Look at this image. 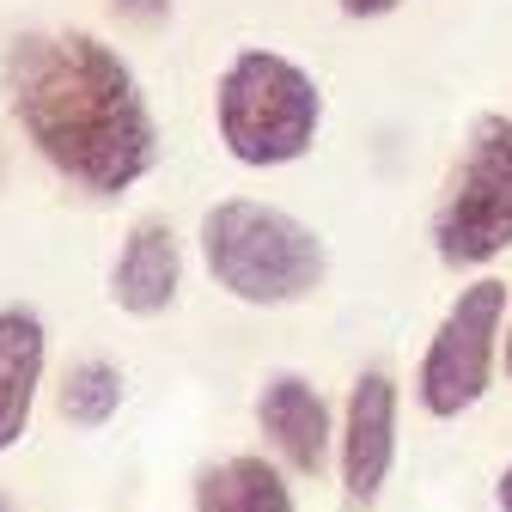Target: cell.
<instances>
[{"label": "cell", "mask_w": 512, "mask_h": 512, "mask_svg": "<svg viewBox=\"0 0 512 512\" xmlns=\"http://www.w3.org/2000/svg\"><path fill=\"white\" fill-rule=\"evenodd\" d=\"M494 506H500V512H512V464L494 476Z\"/></svg>", "instance_id": "5bb4252c"}, {"label": "cell", "mask_w": 512, "mask_h": 512, "mask_svg": "<svg viewBox=\"0 0 512 512\" xmlns=\"http://www.w3.org/2000/svg\"><path fill=\"white\" fill-rule=\"evenodd\" d=\"M427 232L445 269H488L512 250V110H488L470 122Z\"/></svg>", "instance_id": "277c9868"}, {"label": "cell", "mask_w": 512, "mask_h": 512, "mask_svg": "<svg viewBox=\"0 0 512 512\" xmlns=\"http://www.w3.org/2000/svg\"><path fill=\"white\" fill-rule=\"evenodd\" d=\"M196 250L208 281L226 299L256 311L299 305L330 275V250L317 238V226H305L299 214L263 196H220L196 226Z\"/></svg>", "instance_id": "3957f363"}, {"label": "cell", "mask_w": 512, "mask_h": 512, "mask_svg": "<svg viewBox=\"0 0 512 512\" xmlns=\"http://www.w3.org/2000/svg\"><path fill=\"white\" fill-rule=\"evenodd\" d=\"M500 372L512 378V311H506V336H500Z\"/></svg>", "instance_id": "9a60e30c"}, {"label": "cell", "mask_w": 512, "mask_h": 512, "mask_svg": "<svg viewBox=\"0 0 512 512\" xmlns=\"http://www.w3.org/2000/svg\"><path fill=\"white\" fill-rule=\"evenodd\" d=\"M0 512H13V506H7V494H0Z\"/></svg>", "instance_id": "2e32d148"}, {"label": "cell", "mask_w": 512, "mask_h": 512, "mask_svg": "<svg viewBox=\"0 0 512 512\" xmlns=\"http://www.w3.org/2000/svg\"><path fill=\"white\" fill-rule=\"evenodd\" d=\"M43 360H49V330L31 305H0V458L25 439L43 391Z\"/></svg>", "instance_id": "9c48e42d"}, {"label": "cell", "mask_w": 512, "mask_h": 512, "mask_svg": "<svg viewBox=\"0 0 512 512\" xmlns=\"http://www.w3.org/2000/svg\"><path fill=\"white\" fill-rule=\"evenodd\" d=\"M397 409H403V391L391 372L384 366L354 372L342 421H336V476H342V500L354 512L378 506L384 482L397 470Z\"/></svg>", "instance_id": "8992f818"}, {"label": "cell", "mask_w": 512, "mask_h": 512, "mask_svg": "<svg viewBox=\"0 0 512 512\" xmlns=\"http://www.w3.org/2000/svg\"><path fill=\"white\" fill-rule=\"evenodd\" d=\"M122 397H128V378H122V366H110V360H74L68 372H61V391H55V409H61V421L68 427H110L116 415H122Z\"/></svg>", "instance_id": "8fae6325"}, {"label": "cell", "mask_w": 512, "mask_h": 512, "mask_svg": "<svg viewBox=\"0 0 512 512\" xmlns=\"http://www.w3.org/2000/svg\"><path fill=\"white\" fill-rule=\"evenodd\" d=\"M506 311H512V287L500 275L464 281V293L445 305V317L421 348V366H415V403L433 421H464L488 397V384L500 372Z\"/></svg>", "instance_id": "5b68a950"}, {"label": "cell", "mask_w": 512, "mask_h": 512, "mask_svg": "<svg viewBox=\"0 0 512 512\" xmlns=\"http://www.w3.org/2000/svg\"><path fill=\"white\" fill-rule=\"evenodd\" d=\"M104 7L116 19H128V25H141V31H159V25H171L177 0H104Z\"/></svg>", "instance_id": "7c38bea8"}, {"label": "cell", "mask_w": 512, "mask_h": 512, "mask_svg": "<svg viewBox=\"0 0 512 512\" xmlns=\"http://www.w3.org/2000/svg\"><path fill=\"white\" fill-rule=\"evenodd\" d=\"M189 500H196V512H293L287 470L263 452H238V458L196 470Z\"/></svg>", "instance_id": "30bf717a"}, {"label": "cell", "mask_w": 512, "mask_h": 512, "mask_svg": "<svg viewBox=\"0 0 512 512\" xmlns=\"http://www.w3.org/2000/svg\"><path fill=\"white\" fill-rule=\"evenodd\" d=\"M0 92L25 147L98 202L128 196L159 165V116L141 74L86 25L13 37L0 61Z\"/></svg>", "instance_id": "6da1fadb"}, {"label": "cell", "mask_w": 512, "mask_h": 512, "mask_svg": "<svg viewBox=\"0 0 512 512\" xmlns=\"http://www.w3.org/2000/svg\"><path fill=\"white\" fill-rule=\"evenodd\" d=\"M256 433L287 476H324L336 458V415L305 372H269L256 384Z\"/></svg>", "instance_id": "52a82bcc"}, {"label": "cell", "mask_w": 512, "mask_h": 512, "mask_svg": "<svg viewBox=\"0 0 512 512\" xmlns=\"http://www.w3.org/2000/svg\"><path fill=\"white\" fill-rule=\"evenodd\" d=\"M409 0H336V13L342 19H354V25H372V19H391V13H403Z\"/></svg>", "instance_id": "4fadbf2b"}, {"label": "cell", "mask_w": 512, "mask_h": 512, "mask_svg": "<svg viewBox=\"0 0 512 512\" xmlns=\"http://www.w3.org/2000/svg\"><path fill=\"white\" fill-rule=\"evenodd\" d=\"M214 135L244 171H287L324 135V80L287 49L244 43L214 80Z\"/></svg>", "instance_id": "7a4b0ae2"}, {"label": "cell", "mask_w": 512, "mask_h": 512, "mask_svg": "<svg viewBox=\"0 0 512 512\" xmlns=\"http://www.w3.org/2000/svg\"><path fill=\"white\" fill-rule=\"evenodd\" d=\"M110 305L128 317H165L183 293V238L171 220L147 214L122 232V250L110 256Z\"/></svg>", "instance_id": "ba28073f"}]
</instances>
